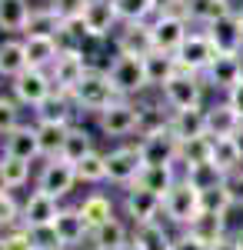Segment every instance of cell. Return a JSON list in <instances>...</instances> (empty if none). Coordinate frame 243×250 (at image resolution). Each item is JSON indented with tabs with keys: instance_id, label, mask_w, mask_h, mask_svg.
I'll return each mask as SVG.
<instances>
[{
	"instance_id": "6da1fadb",
	"label": "cell",
	"mask_w": 243,
	"mask_h": 250,
	"mask_svg": "<svg viewBox=\"0 0 243 250\" xmlns=\"http://www.w3.org/2000/svg\"><path fill=\"white\" fill-rule=\"evenodd\" d=\"M77 110H90V114H103V110H110L113 104L120 100V94L113 90V83L107 80V74H100V70H90L87 77L80 80V87H77L74 94H70Z\"/></svg>"
},
{
	"instance_id": "7a4b0ae2",
	"label": "cell",
	"mask_w": 243,
	"mask_h": 250,
	"mask_svg": "<svg viewBox=\"0 0 243 250\" xmlns=\"http://www.w3.org/2000/svg\"><path fill=\"white\" fill-rule=\"evenodd\" d=\"M103 74H107V80L113 83V90L120 94V100H130L133 94H140V90L150 87L147 63H143L140 57H120V54H117Z\"/></svg>"
},
{
	"instance_id": "3957f363",
	"label": "cell",
	"mask_w": 243,
	"mask_h": 250,
	"mask_svg": "<svg viewBox=\"0 0 243 250\" xmlns=\"http://www.w3.org/2000/svg\"><path fill=\"white\" fill-rule=\"evenodd\" d=\"M200 213H203V193L193 190L187 180L180 177V180L173 184V190L163 197V217L173 220V224H180V227L187 230Z\"/></svg>"
},
{
	"instance_id": "277c9868",
	"label": "cell",
	"mask_w": 243,
	"mask_h": 250,
	"mask_svg": "<svg viewBox=\"0 0 243 250\" xmlns=\"http://www.w3.org/2000/svg\"><path fill=\"white\" fill-rule=\"evenodd\" d=\"M140 170H143L140 144H123V147H113L107 154V180L117 187H133Z\"/></svg>"
},
{
	"instance_id": "5b68a950",
	"label": "cell",
	"mask_w": 243,
	"mask_h": 250,
	"mask_svg": "<svg viewBox=\"0 0 243 250\" xmlns=\"http://www.w3.org/2000/svg\"><path fill=\"white\" fill-rule=\"evenodd\" d=\"M173 57H177V67H180L183 74H197V77H203L206 70H210V63L220 57V54L213 50L210 37L200 30V34H190V37L183 40V47H180Z\"/></svg>"
},
{
	"instance_id": "8992f818",
	"label": "cell",
	"mask_w": 243,
	"mask_h": 250,
	"mask_svg": "<svg viewBox=\"0 0 243 250\" xmlns=\"http://www.w3.org/2000/svg\"><path fill=\"white\" fill-rule=\"evenodd\" d=\"M54 90L57 87H54V80H50L47 70H30V67H27L17 80H10V97L17 100L20 107H34V110H37Z\"/></svg>"
},
{
	"instance_id": "52a82bcc",
	"label": "cell",
	"mask_w": 243,
	"mask_h": 250,
	"mask_svg": "<svg viewBox=\"0 0 243 250\" xmlns=\"http://www.w3.org/2000/svg\"><path fill=\"white\" fill-rule=\"evenodd\" d=\"M200 100H203V77H197V74H183V70H180V74L163 87V104H167L173 114H177V110H193V107H200Z\"/></svg>"
},
{
	"instance_id": "ba28073f",
	"label": "cell",
	"mask_w": 243,
	"mask_h": 250,
	"mask_svg": "<svg viewBox=\"0 0 243 250\" xmlns=\"http://www.w3.org/2000/svg\"><path fill=\"white\" fill-rule=\"evenodd\" d=\"M97 124H100V130L113 140H120V137H130L140 130V104H130V100H117L110 110H103V114L97 117Z\"/></svg>"
},
{
	"instance_id": "9c48e42d",
	"label": "cell",
	"mask_w": 243,
	"mask_h": 250,
	"mask_svg": "<svg viewBox=\"0 0 243 250\" xmlns=\"http://www.w3.org/2000/svg\"><path fill=\"white\" fill-rule=\"evenodd\" d=\"M150 27H153V47L160 54H177L190 37V20L180 14H157Z\"/></svg>"
},
{
	"instance_id": "30bf717a",
	"label": "cell",
	"mask_w": 243,
	"mask_h": 250,
	"mask_svg": "<svg viewBox=\"0 0 243 250\" xmlns=\"http://www.w3.org/2000/svg\"><path fill=\"white\" fill-rule=\"evenodd\" d=\"M87 74H90V70H87L83 54H80L77 47H63L60 57H57V63L50 67V80H54L57 90H63V94H74Z\"/></svg>"
},
{
	"instance_id": "8fae6325",
	"label": "cell",
	"mask_w": 243,
	"mask_h": 250,
	"mask_svg": "<svg viewBox=\"0 0 243 250\" xmlns=\"http://www.w3.org/2000/svg\"><path fill=\"white\" fill-rule=\"evenodd\" d=\"M160 213H163V197L143 190V187H127V193H123V217H130L133 227L160 220Z\"/></svg>"
},
{
	"instance_id": "7c38bea8",
	"label": "cell",
	"mask_w": 243,
	"mask_h": 250,
	"mask_svg": "<svg viewBox=\"0 0 243 250\" xmlns=\"http://www.w3.org/2000/svg\"><path fill=\"white\" fill-rule=\"evenodd\" d=\"M77 184V167L74 164H67V160H47L43 167H40V177H37V190L47 193V197H54V200H60V197H67V193L74 190Z\"/></svg>"
},
{
	"instance_id": "4fadbf2b",
	"label": "cell",
	"mask_w": 243,
	"mask_h": 250,
	"mask_svg": "<svg viewBox=\"0 0 243 250\" xmlns=\"http://www.w3.org/2000/svg\"><path fill=\"white\" fill-rule=\"evenodd\" d=\"M113 43H117V54L120 57H140L147 60L157 47H153V27L150 23H123L117 34H113Z\"/></svg>"
},
{
	"instance_id": "5bb4252c",
	"label": "cell",
	"mask_w": 243,
	"mask_h": 250,
	"mask_svg": "<svg viewBox=\"0 0 243 250\" xmlns=\"http://www.w3.org/2000/svg\"><path fill=\"white\" fill-rule=\"evenodd\" d=\"M140 154H143V167H177L180 164V140L163 130L140 140Z\"/></svg>"
},
{
	"instance_id": "9a60e30c",
	"label": "cell",
	"mask_w": 243,
	"mask_h": 250,
	"mask_svg": "<svg viewBox=\"0 0 243 250\" xmlns=\"http://www.w3.org/2000/svg\"><path fill=\"white\" fill-rule=\"evenodd\" d=\"M83 27H87V37L94 40H103L113 30H120V14H117L113 0H90L83 10Z\"/></svg>"
},
{
	"instance_id": "2e32d148",
	"label": "cell",
	"mask_w": 243,
	"mask_h": 250,
	"mask_svg": "<svg viewBox=\"0 0 243 250\" xmlns=\"http://www.w3.org/2000/svg\"><path fill=\"white\" fill-rule=\"evenodd\" d=\"M203 34L210 37V43H213L217 54H243V23H240L237 14L217 20L213 27H206Z\"/></svg>"
},
{
	"instance_id": "e0dca14e",
	"label": "cell",
	"mask_w": 243,
	"mask_h": 250,
	"mask_svg": "<svg viewBox=\"0 0 243 250\" xmlns=\"http://www.w3.org/2000/svg\"><path fill=\"white\" fill-rule=\"evenodd\" d=\"M3 157H17L34 164L40 157V140H37V124H20L17 130L3 137Z\"/></svg>"
},
{
	"instance_id": "ac0fdd59",
	"label": "cell",
	"mask_w": 243,
	"mask_h": 250,
	"mask_svg": "<svg viewBox=\"0 0 243 250\" xmlns=\"http://www.w3.org/2000/svg\"><path fill=\"white\" fill-rule=\"evenodd\" d=\"M243 80V60L240 54H220L210 63V70L203 74V83L217 87V90H233Z\"/></svg>"
},
{
	"instance_id": "d6986e66",
	"label": "cell",
	"mask_w": 243,
	"mask_h": 250,
	"mask_svg": "<svg viewBox=\"0 0 243 250\" xmlns=\"http://www.w3.org/2000/svg\"><path fill=\"white\" fill-rule=\"evenodd\" d=\"M60 204H57L54 197H47V193L34 190L27 200H23V220H20V227L27 230V227H47V224H54L57 217H60Z\"/></svg>"
},
{
	"instance_id": "ffe728a7",
	"label": "cell",
	"mask_w": 243,
	"mask_h": 250,
	"mask_svg": "<svg viewBox=\"0 0 243 250\" xmlns=\"http://www.w3.org/2000/svg\"><path fill=\"white\" fill-rule=\"evenodd\" d=\"M23 47H27V67L30 70H47V74L57 63L60 50H63L57 37H34V34L23 37Z\"/></svg>"
},
{
	"instance_id": "44dd1931",
	"label": "cell",
	"mask_w": 243,
	"mask_h": 250,
	"mask_svg": "<svg viewBox=\"0 0 243 250\" xmlns=\"http://www.w3.org/2000/svg\"><path fill=\"white\" fill-rule=\"evenodd\" d=\"M57 233H60V240H63V247L74 250L77 244H83V240H90V227H87V220L80 217L77 207H63L60 217L54 220Z\"/></svg>"
},
{
	"instance_id": "7402d4cb",
	"label": "cell",
	"mask_w": 243,
	"mask_h": 250,
	"mask_svg": "<svg viewBox=\"0 0 243 250\" xmlns=\"http://www.w3.org/2000/svg\"><path fill=\"white\" fill-rule=\"evenodd\" d=\"M130 244H133V237L120 217H113L110 224L90 230V250H127Z\"/></svg>"
},
{
	"instance_id": "603a6c76",
	"label": "cell",
	"mask_w": 243,
	"mask_h": 250,
	"mask_svg": "<svg viewBox=\"0 0 243 250\" xmlns=\"http://www.w3.org/2000/svg\"><path fill=\"white\" fill-rule=\"evenodd\" d=\"M240 127H243V120L237 117V110H233L226 100H223V104L206 107V137H213V140H220V137H233Z\"/></svg>"
},
{
	"instance_id": "cb8c5ba5",
	"label": "cell",
	"mask_w": 243,
	"mask_h": 250,
	"mask_svg": "<svg viewBox=\"0 0 243 250\" xmlns=\"http://www.w3.org/2000/svg\"><path fill=\"white\" fill-rule=\"evenodd\" d=\"M183 180H187L193 190H200L206 197V193L220 190L226 180V173L213 164V160H203V164H193V167H183Z\"/></svg>"
},
{
	"instance_id": "d4e9b609",
	"label": "cell",
	"mask_w": 243,
	"mask_h": 250,
	"mask_svg": "<svg viewBox=\"0 0 243 250\" xmlns=\"http://www.w3.org/2000/svg\"><path fill=\"white\" fill-rule=\"evenodd\" d=\"M170 134L177 137L180 144L193 140V137H206V110L193 107V110H177L170 117Z\"/></svg>"
},
{
	"instance_id": "484cf974",
	"label": "cell",
	"mask_w": 243,
	"mask_h": 250,
	"mask_svg": "<svg viewBox=\"0 0 243 250\" xmlns=\"http://www.w3.org/2000/svg\"><path fill=\"white\" fill-rule=\"evenodd\" d=\"M187 233H190V237H197V240L206 244V247H213V244L226 240V217H223V213H213V210H203L187 227Z\"/></svg>"
},
{
	"instance_id": "4316f807",
	"label": "cell",
	"mask_w": 243,
	"mask_h": 250,
	"mask_svg": "<svg viewBox=\"0 0 243 250\" xmlns=\"http://www.w3.org/2000/svg\"><path fill=\"white\" fill-rule=\"evenodd\" d=\"M74 114H77L74 100H70V94H63V90H54V94L34 110L37 124H70V117H74Z\"/></svg>"
},
{
	"instance_id": "83f0119b",
	"label": "cell",
	"mask_w": 243,
	"mask_h": 250,
	"mask_svg": "<svg viewBox=\"0 0 243 250\" xmlns=\"http://www.w3.org/2000/svg\"><path fill=\"white\" fill-rule=\"evenodd\" d=\"M23 70H27V47H23V37L0 40V77L17 80Z\"/></svg>"
},
{
	"instance_id": "f1b7e54d",
	"label": "cell",
	"mask_w": 243,
	"mask_h": 250,
	"mask_svg": "<svg viewBox=\"0 0 243 250\" xmlns=\"http://www.w3.org/2000/svg\"><path fill=\"white\" fill-rule=\"evenodd\" d=\"M34 7L27 0H0V30L3 34H27V23H30Z\"/></svg>"
},
{
	"instance_id": "f546056e",
	"label": "cell",
	"mask_w": 243,
	"mask_h": 250,
	"mask_svg": "<svg viewBox=\"0 0 243 250\" xmlns=\"http://www.w3.org/2000/svg\"><path fill=\"white\" fill-rule=\"evenodd\" d=\"M77 210L87 220V227L97 230V227H103V224L113 220V200L107 193H90V197H83V204H77Z\"/></svg>"
},
{
	"instance_id": "4dcf8cb0",
	"label": "cell",
	"mask_w": 243,
	"mask_h": 250,
	"mask_svg": "<svg viewBox=\"0 0 243 250\" xmlns=\"http://www.w3.org/2000/svg\"><path fill=\"white\" fill-rule=\"evenodd\" d=\"M230 14H237L230 0H193L190 3V23H200L203 30L213 27L217 20L230 17Z\"/></svg>"
},
{
	"instance_id": "1f68e13d",
	"label": "cell",
	"mask_w": 243,
	"mask_h": 250,
	"mask_svg": "<svg viewBox=\"0 0 243 250\" xmlns=\"http://www.w3.org/2000/svg\"><path fill=\"white\" fill-rule=\"evenodd\" d=\"M177 180H180L177 177V167H143L133 187H143V190L157 193V197H167Z\"/></svg>"
},
{
	"instance_id": "d6a6232c",
	"label": "cell",
	"mask_w": 243,
	"mask_h": 250,
	"mask_svg": "<svg viewBox=\"0 0 243 250\" xmlns=\"http://www.w3.org/2000/svg\"><path fill=\"white\" fill-rule=\"evenodd\" d=\"M170 117H173V110L163 100L160 104H140V130L137 134L140 137L163 134V130H170Z\"/></svg>"
},
{
	"instance_id": "836d02e7",
	"label": "cell",
	"mask_w": 243,
	"mask_h": 250,
	"mask_svg": "<svg viewBox=\"0 0 243 250\" xmlns=\"http://www.w3.org/2000/svg\"><path fill=\"white\" fill-rule=\"evenodd\" d=\"M143 63H147V80H150V87H160V90H163L170 80L180 74V67H177V57H173V54H160V50H153V54H150Z\"/></svg>"
},
{
	"instance_id": "e575fe53",
	"label": "cell",
	"mask_w": 243,
	"mask_h": 250,
	"mask_svg": "<svg viewBox=\"0 0 243 250\" xmlns=\"http://www.w3.org/2000/svg\"><path fill=\"white\" fill-rule=\"evenodd\" d=\"M97 147H94V137L87 127H70V134L63 140V150H60V160H67V164H80L83 157H90Z\"/></svg>"
},
{
	"instance_id": "d590c367",
	"label": "cell",
	"mask_w": 243,
	"mask_h": 250,
	"mask_svg": "<svg viewBox=\"0 0 243 250\" xmlns=\"http://www.w3.org/2000/svg\"><path fill=\"white\" fill-rule=\"evenodd\" d=\"M74 124H37V140H40V157L57 160L63 150V140L70 134Z\"/></svg>"
},
{
	"instance_id": "8d00e7d4",
	"label": "cell",
	"mask_w": 243,
	"mask_h": 250,
	"mask_svg": "<svg viewBox=\"0 0 243 250\" xmlns=\"http://www.w3.org/2000/svg\"><path fill=\"white\" fill-rule=\"evenodd\" d=\"M133 244H140L143 250H170L173 237L167 233L163 220H153V224H143V227H133Z\"/></svg>"
},
{
	"instance_id": "74e56055",
	"label": "cell",
	"mask_w": 243,
	"mask_h": 250,
	"mask_svg": "<svg viewBox=\"0 0 243 250\" xmlns=\"http://www.w3.org/2000/svg\"><path fill=\"white\" fill-rule=\"evenodd\" d=\"M213 140V137H210ZM210 160L220 167L223 173H233L243 167V154L237 150V144H233V137H220V140H213V150H210Z\"/></svg>"
},
{
	"instance_id": "f35d334b",
	"label": "cell",
	"mask_w": 243,
	"mask_h": 250,
	"mask_svg": "<svg viewBox=\"0 0 243 250\" xmlns=\"http://www.w3.org/2000/svg\"><path fill=\"white\" fill-rule=\"evenodd\" d=\"M60 30H63V20L54 14V7H37V10L30 14L27 34H34V37H60ZM27 34H23V37H27Z\"/></svg>"
},
{
	"instance_id": "ab89813d",
	"label": "cell",
	"mask_w": 243,
	"mask_h": 250,
	"mask_svg": "<svg viewBox=\"0 0 243 250\" xmlns=\"http://www.w3.org/2000/svg\"><path fill=\"white\" fill-rule=\"evenodd\" d=\"M120 23H147V17H157V3L153 0H113Z\"/></svg>"
},
{
	"instance_id": "60d3db41",
	"label": "cell",
	"mask_w": 243,
	"mask_h": 250,
	"mask_svg": "<svg viewBox=\"0 0 243 250\" xmlns=\"http://www.w3.org/2000/svg\"><path fill=\"white\" fill-rule=\"evenodd\" d=\"M77 180L80 184H103L107 180V154L94 150L90 157H83L77 164Z\"/></svg>"
},
{
	"instance_id": "b9f144b4",
	"label": "cell",
	"mask_w": 243,
	"mask_h": 250,
	"mask_svg": "<svg viewBox=\"0 0 243 250\" xmlns=\"http://www.w3.org/2000/svg\"><path fill=\"white\" fill-rule=\"evenodd\" d=\"M210 150H213V140H210V137L183 140V144H180V164H183V167L203 164V160H210Z\"/></svg>"
},
{
	"instance_id": "7bdbcfd3",
	"label": "cell",
	"mask_w": 243,
	"mask_h": 250,
	"mask_svg": "<svg viewBox=\"0 0 243 250\" xmlns=\"http://www.w3.org/2000/svg\"><path fill=\"white\" fill-rule=\"evenodd\" d=\"M0 167H3V177H7V187H10V190H20V187L30 184V164H27V160L0 157Z\"/></svg>"
},
{
	"instance_id": "ee69618b",
	"label": "cell",
	"mask_w": 243,
	"mask_h": 250,
	"mask_svg": "<svg viewBox=\"0 0 243 250\" xmlns=\"http://www.w3.org/2000/svg\"><path fill=\"white\" fill-rule=\"evenodd\" d=\"M23 220V207L14 200V193H0V230H17Z\"/></svg>"
},
{
	"instance_id": "f6af8a7d",
	"label": "cell",
	"mask_w": 243,
	"mask_h": 250,
	"mask_svg": "<svg viewBox=\"0 0 243 250\" xmlns=\"http://www.w3.org/2000/svg\"><path fill=\"white\" fill-rule=\"evenodd\" d=\"M27 233H30V240H34L37 250H67L54 224H47V227H27Z\"/></svg>"
},
{
	"instance_id": "bcb514c9",
	"label": "cell",
	"mask_w": 243,
	"mask_h": 250,
	"mask_svg": "<svg viewBox=\"0 0 243 250\" xmlns=\"http://www.w3.org/2000/svg\"><path fill=\"white\" fill-rule=\"evenodd\" d=\"M20 127V104L14 97H3L0 94V137H7L10 130Z\"/></svg>"
},
{
	"instance_id": "7dc6e473",
	"label": "cell",
	"mask_w": 243,
	"mask_h": 250,
	"mask_svg": "<svg viewBox=\"0 0 243 250\" xmlns=\"http://www.w3.org/2000/svg\"><path fill=\"white\" fill-rule=\"evenodd\" d=\"M87 3H90V0H54L50 7H54L57 17L67 23V20H83V10H87Z\"/></svg>"
},
{
	"instance_id": "c3c4849f",
	"label": "cell",
	"mask_w": 243,
	"mask_h": 250,
	"mask_svg": "<svg viewBox=\"0 0 243 250\" xmlns=\"http://www.w3.org/2000/svg\"><path fill=\"white\" fill-rule=\"evenodd\" d=\"M223 190H226V197H230L233 207H243V167H240V170H233V173H226Z\"/></svg>"
},
{
	"instance_id": "681fc988",
	"label": "cell",
	"mask_w": 243,
	"mask_h": 250,
	"mask_svg": "<svg viewBox=\"0 0 243 250\" xmlns=\"http://www.w3.org/2000/svg\"><path fill=\"white\" fill-rule=\"evenodd\" d=\"M3 250H37V247H34L30 233L23 230V227H17V230L3 233Z\"/></svg>"
},
{
	"instance_id": "f907efd6",
	"label": "cell",
	"mask_w": 243,
	"mask_h": 250,
	"mask_svg": "<svg viewBox=\"0 0 243 250\" xmlns=\"http://www.w3.org/2000/svg\"><path fill=\"white\" fill-rule=\"evenodd\" d=\"M157 3V14H180L190 20V3L193 0H153Z\"/></svg>"
},
{
	"instance_id": "816d5d0a",
	"label": "cell",
	"mask_w": 243,
	"mask_h": 250,
	"mask_svg": "<svg viewBox=\"0 0 243 250\" xmlns=\"http://www.w3.org/2000/svg\"><path fill=\"white\" fill-rule=\"evenodd\" d=\"M170 250H210V247H206V244H200L197 237H190V233L183 230L180 237H173V247H170Z\"/></svg>"
},
{
	"instance_id": "f5cc1de1",
	"label": "cell",
	"mask_w": 243,
	"mask_h": 250,
	"mask_svg": "<svg viewBox=\"0 0 243 250\" xmlns=\"http://www.w3.org/2000/svg\"><path fill=\"white\" fill-rule=\"evenodd\" d=\"M226 104H230V107L237 110V117L243 120V80L233 87V90H226Z\"/></svg>"
},
{
	"instance_id": "db71d44e",
	"label": "cell",
	"mask_w": 243,
	"mask_h": 250,
	"mask_svg": "<svg viewBox=\"0 0 243 250\" xmlns=\"http://www.w3.org/2000/svg\"><path fill=\"white\" fill-rule=\"evenodd\" d=\"M210 250H237V244H233V237H226V240H220V244H213Z\"/></svg>"
},
{
	"instance_id": "11a10c76",
	"label": "cell",
	"mask_w": 243,
	"mask_h": 250,
	"mask_svg": "<svg viewBox=\"0 0 243 250\" xmlns=\"http://www.w3.org/2000/svg\"><path fill=\"white\" fill-rule=\"evenodd\" d=\"M233 144H237V150H240V154H243V127H240V130H237V134H233Z\"/></svg>"
},
{
	"instance_id": "9f6ffc18",
	"label": "cell",
	"mask_w": 243,
	"mask_h": 250,
	"mask_svg": "<svg viewBox=\"0 0 243 250\" xmlns=\"http://www.w3.org/2000/svg\"><path fill=\"white\" fill-rule=\"evenodd\" d=\"M233 244H237V250H243V227L233 233Z\"/></svg>"
},
{
	"instance_id": "6f0895ef",
	"label": "cell",
	"mask_w": 243,
	"mask_h": 250,
	"mask_svg": "<svg viewBox=\"0 0 243 250\" xmlns=\"http://www.w3.org/2000/svg\"><path fill=\"white\" fill-rule=\"evenodd\" d=\"M0 193H10V187H7V177H3V167H0Z\"/></svg>"
},
{
	"instance_id": "680465c9",
	"label": "cell",
	"mask_w": 243,
	"mask_h": 250,
	"mask_svg": "<svg viewBox=\"0 0 243 250\" xmlns=\"http://www.w3.org/2000/svg\"><path fill=\"white\" fill-rule=\"evenodd\" d=\"M127 250H143V247H140V244H130V247H127Z\"/></svg>"
},
{
	"instance_id": "91938a15",
	"label": "cell",
	"mask_w": 243,
	"mask_h": 250,
	"mask_svg": "<svg viewBox=\"0 0 243 250\" xmlns=\"http://www.w3.org/2000/svg\"><path fill=\"white\" fill-rule=\"evenodd\" d=\"M237 17H240V23H243V7H240V10H237Z\"/></svg>"
},
{
	"instance_id": "94428289",
	"label": "cell",
	"mask_w": 243,
	"mask_h": 250,
	"mask_svg": "<svg viewBox=\"0 0 243 250\" xmlns=\"http://www.w3.org/2000/svg\"><path fill=\"white\" fill-rule=\"evenodd\" d=\"M0 250H3V233H0Z\"/></svg>"
},
{
	"instance_id": "6125c7cd",
	"label": "cell",
	"mask_w": 243,
	"mask_h": 250,
	"mask_svg": "<svg viewBox=\"0 0 243 250\" xmlns=\"http://www.w3.org/2000/svg\"><path fill=\"white\" fill-rule=\"evenodd\" d=\"M50 3H54V0H50Z\"/></svg>"
}]
</instances>
